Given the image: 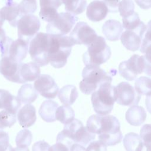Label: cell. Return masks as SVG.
<instances>
[{
  "label": "cell",
  "instance_id": "obj_28",
  "mask_svg": "<svg viewBox=\"0 0 151 151\" xmlns=\"http://www.w3.org/2000/svg\"><path fill=\"white\" fill-rule=\"evenodd\" d=\"M123 142L127 151H142L144 146L140 136L133 132L126 134L123 138Z\"/></svg>",
  "mask_w": 151,
  "mask_h": 151
},
{
  "label": "cell",
  "instance_id": "obj_41",
  "mask_svg": "<svg viewBox=\"0 0 151 151\" xmlns=\"http://www.w3.org/2000/svg\"><path fill=\"white\" fill-rule=\"evenodd\" d=\"M50 146L44 140H40L35 142L32 147V151H49Z\"/></svg>",
  "mask_w": 151,
  "mask_h": 151
},
{
  "label": "cell",
  "instance_id": "obj_30",
  "mask_svg": "<svg viewBox=\"0 0 151 151\" xmlns=\"http://www.w3.org/2000/svg\"><path fill=\"white\" fill-rule=\"evenodd\" d=\"M74 111L67 105L58 107L55 111V119L64 124L72 122L74 119Z\"/></svg>",
  "mask_w": 151,
  "mask_h": 151
},
{
  "label": "cell",
  "instance_id": "obj_16",
  "mask_svg": "<svg viewBox=\"0 0 151 151\" xmlns=\"http://www.w3.org/2000/svg\"><path fill=\"white\" fill-rule=\"evenodd\" d=\"M21 63L14 61L7 56L2 57L0 60V73L9 81L23 83L19 73Z\"/></svg>",
  "mask_w": 151,
  "mask_h": 151
},
{
  "label": "cell",
  "instance_id": "obj_18",
  "mask_svg": "<svg viewBox=\"0 0 151 151\" xmlns=\"http://www.w3.org/2000/svg\"><path fill=\"white\" fill-rule=\"evenodd\" d=\"M62 4V0H40V17L43 21L50 22L57 15V9Z\"/></svg>",
  "mask_w": 151,
  "mask_h": 151
},
{
  "label": "cell",
  "instance_id": "obj_17",
  "mask_svg": "<svg viewBox=\"0 0 151 151\" xmlns=\"http://www.w3.org/2000/svg\"><path fill=\"white\" fill-rule=\"evenodd\" d=\"M0 17L3 20H6L13 27H16L21 15L18 4L14 0H5V5L0 9Z\"/></svg>",
  "mask_w": 151,
  "mask_h": 151
},
{
  "label": "cell",
  "instance_id": "obj_48",
  "mask_svg": "<svg viewBox=\"0 0 151 151\" xmlns=\"http://www.w3.org/2000/svg\"><path fill=\"white\" fill-rule=\"evenodd\" d=\"M142 151H150V146H147L144 145Z\"/></svg>",
  "mask_w": 151,
  "mask_h": 151
},
{
  "label": "cell",
  "instance_id": "obj_14",
  "mask_svg": "<svg viewBox=\"0 0 151 151\" xmlns=\"http://www.w3.org/2000/svg\"><path fill=\"white\" fill-rule=\"evenodd\" d=\"M147 26L142 21L134 29L126 30L120 35V40L123 46L128 50L135 51L141 45L144 33L147 30Z\"/></svg>",
  "mask_w": 151,
  "mask_h": 151
},
{
  "label": "cell",
  "instance_id": "obj_44",
  "mask_svg": "<svg viewBox=\"0 0 151 151\" xmlns=\"http://www.w3.org/2000/svg\"><path fill=\"white\" fill-rule=\"evenodd\" d=\"M4 20H3L1 17H0V48L2 47V45H4V42H5L6 38V36L5 35V32L4 30V29L2 28V26L4 24Z\"/></svg>",
  "mask_w": 151,
  "mask_h": 151
},
{
  "label": "cell",
  "instance_id": "obj_15",
  "mask_svg": "<svg viewBox=\"0 0 151 151\" xmlns=\"http://www.w3.org/2000/svg\"><path fill=\"white\" fill-rule=\"evenodd\" d=\"M34 87L38 93L47 99H54L59 90L55 80L48 74L40 75L34 82Z\"/></svg>",
  "mask_w": 151,
  "mask_h": 151
},
{
  "label": "cell",
  "instance_id": "obj_27",
  "mask_svg": "<svg viewBox=\"0 0 151 151\" xmlns=\"http://www.w3.org/2000/svg\"><path fill=\"white\" fill-rule=\"evenodd\" d=\"M78 93L76 86L68 84L63 87L59 91L58 97L64 105L73 104L77 99Z\"/></svg>",
  "mask_w": 151,
  "mask_h": 151
},
{
  "label": "cell",
  "instance_id": "obj_33",
  "mask_svg": "<svg viewBox=\"0 0 151 151\" xmlns=\"http://www.w3.org/2000/svg\"><path fill=\"white\" fill-rule=\"evenodd\" d=\"M16 114L5 110L0 111V129L12 127L16 122Z\"/></svg>",
  "mask_w": 151,
  "mask_h": 151
},
{
  "label": "cell",
  "instance_id": "obj_31",
  "mask_svg": "<svg viewBox=\"0 0 151 151\" xmlns=\"http://www.w3.org/2000/svg\"><path fill=\"white\" fill-rule=\"evenodd\" d=\"M150 78L146 77H140L135 82V90L139 95H150Z\"/></svg>",
  "mask_w": 151,
  "mask_h": 151
},
{
  "label": "cell",
  "instance_id": "obj_11",
  "mask_svg": "<svg viewBox=\"0 0 151 151\" xmlns=\"http://www.w3.org/2000/svg\"><path fill=\"white\" fill-rule=\"evenodd\" d=\"M41 26L38 18L32 14L22 15L18 21V37L29 44L38 33Z\"/></svg>",
  "mask_w": 151,
  "mask_h": 151
},
{
  "label": "cell",
  "instance_id": "obj_8",
  "mask_svg": "<svg viewBox=\"0 0 151 151\" xmlns=\"http://www.w3.org/2000/svg\"><path fill=\"white\" fill-rule=\"evenodd\" d=\"M50 39L51 34L38 32L29 43V54L34 62L39 67L47 65L49 63L48 53Z\"/></svg>",
  "mask_w": 151,
  "mask_h": 151
},
{
  "label": "cell",
  "instance_id": "obj_42",
  "mask_svg": "<svg viewBox=\"0 0 151 151\" xmlns=\"http://www.w3.org/2000/svg\"><path fill=\"white\" fill-rule=\"evenodd\" d=\"M106 4L109 12H118V4L119 0H103Z\"/></svg>",
  "mask_w": 151,
  "mask_h": 151
},
{
  "label": "cell",
  "instance_id": "obj_13",
  "mask_svg": "<svg viewBox=\"0 0 151 151\" xmlns=\"http://www.w3.org/2000/svg\"><path fill=\"white\" fill-rule=\"evenodd\" d=\"M116 87V101L123 106L137 105L141 98L134 88L129 83L123 81Z\"/></svg>",
  "mask_w": 151,
  "mask_h": 151
},
{
  "label": "cell",
  "instance_id": "obj_19",
  "mask_svg": "<svg viewBox=\"0 0 151 151\" xmlns=\"http://www.w3.org/2000/svg\"><path fill=\"white\" fill-rule=\"evenodd\" d=\"M108 12V9L103 1L94 0L87 7L86 15L91 21L99 22L104 19Z\"/></svg>",
  "mask_w": 151,
  "mask_h": 151
},
{
  "label": "cell",
  "instance_id": "obj_45",
  "mask_svg": "<svg viewBox=\"0 0 151 151\" xmlns=\"http://www.w3.org/2000/svg\"><path fill=\"white\" fill-rule=\"evenodd\" d=\"M135 1L142 9H148L151 7L150 0H135Z\"/></svg>",
  "mask_w": 151,
  "mask_h": 151
},
{
  "label": "cell",
  "instance_id": "obj_6",
  "mask_svg": "<svg viewBox=\"0 0 151 151\" xmlns=\"http://www.w3.org/2000/svg\"><path fill=\"white\" fill-rule=\"evenodd\" d=\"M119 72L120 75L127 81L135 80L137 75L143 72L150 76V58L146 55L134 54L128 60L120 63Z\"/></svg>",
  "mask_w": 151,
  "mask_h": 151
},
{
  "label": "cell",
  "instance_id": "obj_35",
  "mask_svg": "<svg viewBox=\"0 0 151 151\" xmlns=\"http://www.w3.org/2000/svg\"><path fill=\"white\" fill-rule=\"evenodd\" d=\"M123 28H125L126 30L134 29L136 28L142 22L140 19L139 15L137 12H134L132 15L123 18Z\"/></svg>",
  "mask_w": 151,
  "mask_h": 151
},
{
  "label": "cell",
  "instance_id": "obj_34",
  "mask_svg": "<svg viewBox=\"0 0 151 151\" xmlns=\"http://www.w3.org/2000/svg\"><path fill=\"white\" fill-rule=\"evenodd\" d=\"M134 4L132 0H122L118 4V11L122 18L132 15L134 12Z\"/></svg>",
  "mask_w": 151,
  "mask_h": 151
},
{
  "label": "cell",
  "instance_id": "obj_36",
  "mask_svg": "<svg viewBox=\"0 0 151 151\" xmlns=\"http://www.w3.org/2000/svg\"><path fill=\"white\" fill-rule=\"evenodd\" d=\"M18 6L21 17L24 15L31 14L35 12L37 9L36 0H22Z\"/></svg>",
  "mask_w": 151,
  "mask_h": 151
},
{
  "label": "cell",
  "instance_id": "obj_37",
  "mask_svg": "<svg viewBox=\"0 0 151 151\" xmlns=\"http://www.w3.org/2000/svg\"><path fill=\"white\" fill-rule=\"evenodd\" d=\"M150 132L151 126L146 124L143 126L140 129V136L143 144L147 146H150Z\"/></svg>",
  "mask_w": 151,
  "mask_h": 151
},
{
  "label": "cell",
  "instance_id": "obj_32",
  "mask_svg": "<svg viewBox=\"0 0 151 151\" xmlns=\"http://www.w3.org/2000/svg\"><path fill=\"white\" fill-rule=\"evenodd\" d=\"M32 134L28 129H23L19 131L15 139V143L17 147H26L29 146L32 142Z\"/></svg>",
  "mask_w": 151,
  "mask_h": 151
},
{
  "label": "cell",
  "instance_id": "obj_9",
  "mask_svg": "<svg viewBox=\"0 0 151 151\" xmlns=\"http://www.w3.org/2000/svg\"><path fill=\"white\" fill-rule=\"evenodd\" d=\"M78 20V17L70 13H58L56 17L47 25V32L54 35L65 36L71 31Z\"/></svg>",
  "mask_w": 151,
  "mask_h": 151
},
{
  "label": "cell",
  "instance_id": "obj_4",
  "mask_svg": "<svg viewBox=\"0 0 151 151\" xmlns=\"http://www.w3.org/2000/svg\"><path fill=\"white\" fill-rule=\"evenodd\" d=\"M97 134L99 140L106 146L116 145L123 139L119 121L112 115L100 116Z\"/></svg>",
  "mask_w": 151,
  "mask_h": 151
},
{
  "label": "cell",
  "instance_id": "obj_23",
  "mask_svg": "<svg viewBox=\"0 0 151 151\" xmlns=\"http://www.w3.org/2000/svg\"><path fill=\"white\" fill-rule=\"evenodd\" d=\"M19 76L23 83L36 80L40 76V67L34 62L20 64Z\"/></svg>",
  "mask_w": 151,
  "mask_h": 151
},
{
  "label": "cell",
  "instance_id": "obj_22",
  "mask_svg": "<svg viewBox=\"0 0 151 151\" xmlns=\"http://www.w3.org/2000/svg\"><path fill=\"white\" fill-rule=\"evenodd\" d=\"M19 124L24 128L32 126L36 121V110L34 106L28 104L24 106L18 112Z\"/></svg>",
  "mask_w": 151,
  "mask_h": 151
},
{
  "label": "cell",
  "instance_id": "obj_40",
  "mask_svg": "<svg viewBox=\"0 0 151 151\" xmlns=\"http://www.w3.org/2000/svg\"><path fill=\"white\" fill-rule=\"evenodd\" d=\"M9 145L8 133L0 129V151H5Z\"/></svg>",
  "mask_w": 151,
  "mask_h": 151
},
{
  "label": "cell",
  "instance_id": "obj_5",
  "mask_svg": "<svg viewBox=\"0 0 151 151\" xmlns=\"http://www.w3.org/2000/svg\"><path fill=\"white\" fill-rule=\"evenodd\" d=\"M91 100L94 111L99 115L109 114L116 101V87L109 83L101 84L92 93Z\"/></svg>",
  "mask_w": 151,
  "mask_h": 151
},
{
  "label": "cell",
  "instance_id": "obj_25",
  "mask_svg": "<svg viewBox=\"0 0 151 151\" xmlns=\"http://www.w3.org/2000/svg\"><path fill=\"white\" fill-rule=\"evenodd\" d=\"M58 107V104L51 100H45L41 104L39 109V114L43 120L51 123L55 122V111Z\"/></svg>",
  "mask_w": 151,
  "mask_h": 151
},
{
  "label": "cell",
  "instance_id": "obj_10",
  "mask_svg": "<svg viewBox=\"0 0 151 151\" xmlns=\"http://www.w3.org/2000/svg\"><path fill=\"white\" fill-rule=\"evenodd\" d=\"M28 50V44L18 38L14 41L6 37L5 42L0 48L1 57L7 56L17 63H22L26 57Z\"/></svg>",
  "mask_w": 151,
  "mask_h": 151
},
{
  "label": "cell",
  "instance_id": "obj_7",
  "mask_svg": "<svg viewBox=\"0 0 151 151\" xmlns=\"http://www.w3.org/2000/svg\"><path fill=\"white\" fill-rule=\"evenodd\" d=\"M111 54L110 48L106 44L105 39L97 36L88 46L87 51L83 55V60L86 65L99 66L109 60Z\"/></svg>",
  "mask_w": 151,
  "mask_h": 151
},
{
  "label": "cell",
  "instance_id": "obj_46",
  "mask_svg": "<svg viewBox=\"0 0 151 151\" xmlns=\"http://www.w3.org/2000/svg\"><path fill=\"white\" fill-rule=\"evenodd\" d=\"M70 151H86L85 147L79 144L74 143L70 148Z\"/></svg>",
  "mask_w": 151,
  "mask_h": 151
},
{
  "label": "cell",
  "instance_id": "obj_47",
  "mask_svg": "<svg viewBox=\"0 0 151 151\" xmlns=\"http://www.w3.org/2000/svg\"><path fill=\"white\" fill-rule=\"evenodd\" d=\"M14 151H29V150L27 147H17L14 148Z\"/></svg>",
  "mask_w": 151,
  "mask_h": 151
},
{
  "label": "cell",
  "instance_id": "obj_12",
  "mask_svg": "<svg viewBox=\"0 0 151 151\" xmlns=\"http://www.w3.org/2000/svg\"><path fill=\"white\" fill-rule=\"evenodd\" d=\"M97 35L96 31L86 22H77L73 31L70 34V38L74 45H90L96 38Z\"/></svg>",
  "mask_w": 151,
  "mask_h": 151
},
{
  "label": "cell",
  "instance_id": "obj_38",
  "mask_svg": "<svg viewBox=\"0 0 151 151\" xmlns=\"http://www.w3.org/2000/svg\"><path fill=\"white\" fill-rule=\"evenodd\" d=\"M150 26L148 27V29L146 30V33L145 37L143 38L142 41V47L140 48V52L142 53H146V55L150 57Z\"/></svg>",
  "mask_w": 151,
  "mask_h": 151
},
{
  "label": "cell",
  "instance_id": "obj_26",
  "mask_svg": "<svg viewBox=\"0 0 151 151\" xmlns=\"http://www.w3.org/2000/svg\"><path fill=\"white\" fill-rule=\"evenodd\" d=\"M38 93L31 84H25L18 90L17 97L21 103L28 104L34 102L38 97Z\"/></svg>",
  "mask_w": 151,
  "mask_h": 151
},
{
  "label": "cell",
  "instance_id": "obj_29",
  "mask_svg": "<svg viewBox=\"0 0 151 151\" xmlns=\"http://www.w3.org/2000/svg\"><path fill=\"white\" fill-rule=\"evenodd\" d=\"M65 9L74 15L83 13L87 7L86 0H62Z\"/></svg>",
  "mask_w": 151,
  "mask_h": 151
},
{
  "label": "cell",
  "instance_id": "obj_49",
  "mask_svg": "<svg viewBox=\"0 0 151 151\" xmlns=\"http://www.w3.org/2000/svg\"><path fill=\"white\" fill-rule=\"evenodd\" d=\"M5 151H14V148H13L12 147V146L11 145H9V146L8 147V148Z\"/></svg>",
  "mask_w": 151,
  "mask_h": 151
},
{
  "label": "cell",
  "instance_id": "obj_1",
  "mask_svg": "<svg viewBox=\"0 0 151 151\" xmlns=\"http://www.w3.org/2000/svg\"><path fill=\"white\" fill-rule=\"evenodd\" d=\"M95 137V134L89 132L81 121L74 119L64 125L63 130L58 134L56 140L70 148L74 143L86 146L94 140Z\"/></svg>",
  "mask_w": 151,
  "mask_h": 151
},
{
  "label": "cell",
  "instance_id": "obj_43",
  "mask_svg": "<svg viewBox=\"0 0 151 151\" xmlns=\"http://www.w3.org/2000/svg\"><path fill=\"white\" fill-rule=\"evenodd\" d=\"M49 151H70V148L64 145V144L57 142L55 144L50 146Z\"/></svg>",
  "mask_w": 151,
  "mask_h": 151
},
{
  "label": "cell",
  "instance_id": "obj_2",
  "mask_svg": "<svg viewBox=\"0 0 151 151\" xmlns=\"http://www.w3.org/2000/svg\"><path fill=\"white\" fill-rule=\"evenodd\" d=\"M74 45L69 37L51 34L50 45L48 53L49 62L56 68L63 67L71 54Z\"/></svg>",
  "mask_w": 151,
  "mask_h": 151
},
{
  "label": "cell",
  "instance_id": "obj_39",
  "mask_svg": "<svg viewBox=\"0 0 151 151\" xmlns=\"http://www.w3.org/2000/svg\"><path fill=\"white\" fill-rule=\"evenodd\" d=\"M86 151H107V147L100 140H96L89 143Z\"/></svg>",
  "mask_w": 151,
  "mask_h": 151
},
{
  "label": "cell",
  "instance_id": "obj_3",
  "mask_svg": "<svg viewBox=\"0 0 151 151\" xmlns=\"http://www.w3.org/2000/svg\"><path fill=\"white\" fill-rule=\"evenodd\" d=\"M83 80L80 82L81 91L86 94H92L103 84L111 83L112 78L99 66L86 65L82 71Z\"/></svg>",
  "mask_w": 151,
  "mask_h": 151
},
{
  "label": "cell",
  "instance_id": "obj_21",
  "mask_svg": "<svg viewBox=\"0 0 151 151\" xmlns=\"http://www.w3.org/2000/svg\"><path fill=\"white\" fill-rule=\"evenodd\" d=\"M123 28L122 24L115 19H109L106 21L102 27L103 34L106 38L110 41L119 40Z\"/></svg>",
  "mask_w": 151,
  "mask_h": 151
},
{
  "label": "cell",
  "instance_id": "obj_24",
  "mask_svg": "<svg viewBox=\"0 0 151 151\" xmlns=\"http://www.w3.org/2000/svg\"><path fill=\"white\" fill-rule=\"evenodd\" d=\"M146 112L143 107L139 106H131L126 113V120L134 126L141 125L146 120Z\"/></svg>",
  "mask_w": 151,
  "mask_h": 151
},
{
  "label": "cell",
  "instance_id": "obj_20",
  "mask_svg": "<svg viewBox=\"0 0 151 151\" xmlns=\"http://www.w3.org/2000/svg\"><path fill=\"white\" fill-rule=\"evenodd\" d=\"M21 104L17 97L12 95L6 90L0 89V109H3L12 114H17Z\"/></svg>",
  "mask_w": 151,
  "mask_h": 151
}]
</instances>
